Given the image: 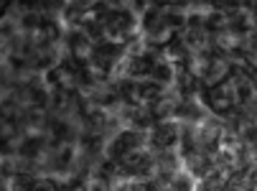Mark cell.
Wrapping results in <instances>:
<instances>
[{
	"instance_id": "cell-1",
	"label": "cell",
	"mask_w": 257,
	"mask_h": 191,
	"mask_svg": "<svg viewBox=\"0 0 257 191\" xmlns=\"http://www.w3.org/2000/svg\"><path fill=\"white\" fill-rule=\"evenodd\" d=\"M115 163H117L120 173H122V176H130V178H148L151 171L156 168V158L151 156L148 150H143V148L127 153V156H122V158L115 161Z\"/></svg>"
},
{
	"instance_id": "cell-2",
	"label": "cell",
	"mask_w": 257,
	"mask_h": 191,
	"mask_svg": "<svg viewBox=\"0 0 257 191\" xmlns=\"http://www.w3.org/2000/svg\"><path fill=\"white\" fill-rule=\"evenodd\" d=\"M145 140H148V138H145L143 130H135V128H130V130H120V133L112 138V143H109L107 153H109V158H112V161H120L122 156H127V153L143 148Z\"/></svg>"
},
{
	"instance_id": "cell-3",
	"label": "cell",
	"mask_w": 257,
	"mask_h": 191,
	"mask_svg": "<svg viewBox=\"0 0 257 191\" xmlns=\"http://www.w3.org/2000/svg\"><path fill=\"white\" fill-rule=\"evenodd\" d=\"M148 143L156 150H171L176 143H181V130L173 123H158V125H153V130L148 135Z\"/></svg>"
},
{
	"instance_id": "cell-4",
	"label": "cell",
	"mask_w": 257,
	"mask_h": 191,
	"mask_svg": "<svg viewBox=\"0 0 257 191\" xmlns=\"http://www.w3.org/2000/svg\"><path fill=\"white\" fill-rule=\"evenodd\" d=\"M161 89H163V84H158L156 79H140V82H135V97H140L145 102H156L161 97Z\"/></svg>"
},
{
	"instance_id": "cell-5",
	"label": "cell",
	"mask_w": 257,
	"mask_h": 191,
	"mask_svg": "<svg viewBox=\"0 0 257 191\" xmlns=\"http://www.w3.org/2000/svg\"><path fill=\"white\" fill-rule=\"evenodd\" d=\"M171 76H173L171 64H166V61H156V66H153V71H151V79H156L158 84H166V82H171Z\"/></svg>"
},
{
	"instance_id": "cell-6",
	"label": "cell",
	"mask_w": 257,
	"mask_h": 191,
	"mask_svg": "<svg viewBox=\"0 0 257 191\" xmlns=\"http://www.w3.org/2000/svg\"><path fill=\"white\" fill-rule=\"evenodd\" d=\"M191 176L189 173H176L173 178H171V186H168V191H191Z\"/></svg>"
},
{
	"instance_id": "cell-7",
	"label": "cell",
	"mask_w": 257,
	"mask_h": 191,
	"mask_svg": "<svg viewBox=\"0 0 257 191\" xmlns=\"http://www.w3.org/2000/svg\"><path fill=\"white\" fill-rule=\"evenodd\" d=\"M33 181H36V178H31V176H26V173H18V176L13 178V191H33Z\"/></svg>"
},
{
	"instance_id": "cell-8",
	"label": "cell",
	"mask_w": 257,
	"mask_h": 191,
	"mask_svg": "<svg viewBox=\"0 0 257 191\" xmlns=\"http://www.w3.org/2000/svg\"><path fill=\"white\" fill-rule=\"evenodd\" d=\"M33 191H59V183L54 178H36L33 181Z\"/></svg>"
}]
</instances>
